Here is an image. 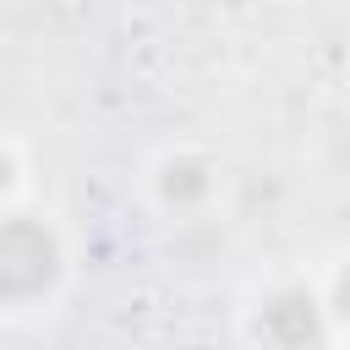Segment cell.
Segmentation results:
<instances>
[{
    "instance_id": "1",
    "label": "cell",
    "mask_w": 350,
    "mask_h": 350,
    "mask_svg": "<svg viewBox=\"0 0 350 350\" xmlns=\"http://www.w3.org/2000/svg\"><path fill=\"white\" fill-rule=\"evenodd\" d=\"M82 279V241L55 202L22 197L0 208V323H44L66 312Z\"/></svg>"
},
{
    "instance_id": "2",
    "label": "cell",
    "mask_w": 350,
    "mask_h": 350,
    "mask_svg": "<svg viewBox=\"0 0 350 350\" xmlns=\"http://www.w3.org/2000/svg\"><path fill=\"white\" fill-rule=\"evenodd\" d=\"M137 208L153 224L191 230L230 208V159L202 137H170L137 164Z\"/></svg>"
},
{
    "instance_id": "3",
    "label": "cell",
    "mask_w": 350,
    "mask_h": 350,
    "mask_svg": "<svg viewBox=\"0 0 350 350\" xmlns=\"http://www.w3.org/2000/svg\"><path fill=\"white\" fill-rule=\"evenodd\" d=\"M230 334L246 350H334L317 268H273L252 279L235 295Z\"/></svg>"
},
{
    "instance_id": "4",
    "label": "cell",
    "mask_w": 350,
    "mask_h": 350,
    "mask_svg": "<svg viewBox=\"0 0 350 350\" xmlns=\"http://www.w3.org/2000/svg\"><path fill=\"white\" fill-rule=\"evenodd\" d=\"M323 284V306H328V328H334V350H350V246L334 252L317 268Z\"/></svg>"
},
{
    "instance_id": "5",
    "label": "cell",
    "mask_w": 350,
    "mask_h": 350,
    "mask_svg": "<svg viewBox=\"0 0 350 350\" xmlns=\"http://www.w3.org/2000/svg\"><path fill=\"white\" fill-rule=\"evenodd\" d=\"M22 197H33V153L11 126H0V208Z\"/></svg>"
}]
</instances>
